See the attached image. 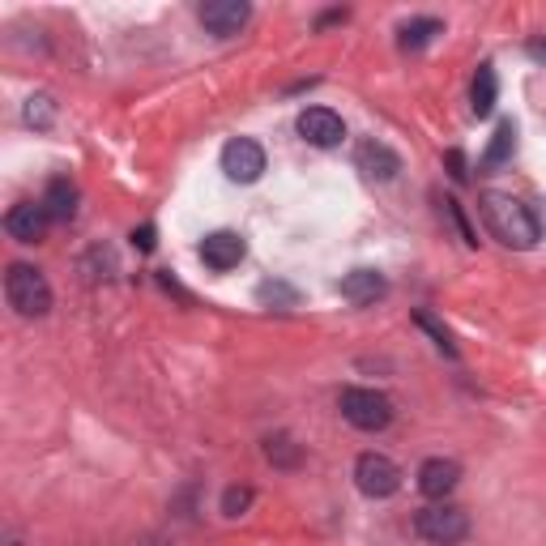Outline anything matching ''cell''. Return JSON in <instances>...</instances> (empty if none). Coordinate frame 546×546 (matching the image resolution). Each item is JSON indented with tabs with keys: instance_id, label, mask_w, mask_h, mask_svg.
Returning a JSON list of instances; mask_svg holds the SVG:
<instances>
[{
	"instance_id": "7a4b0ae2",
	"label": "cell",
	"mask_w": 546,
	"mask_h": 546,
	"mask_svg": "<svg viewBox=\"0 0 546 546\" xmlns=\"http://www.w3.org/2000/svg\"><path fill=\"white\" fill-rule=\"evenodd\" d=\"M5 299L18 316H47L52 312V286L35 265H9L5 273Z\"/></svg>"
},
{
	"instance_id": "ffe728a7",
	"label": "cell",
	"mask_w": 546,
	"mask_h": 546,
	"mask_svg": "<svg viewBox=\"0 0 546 546\" xmlns=\"http://www.w3.org/2000/svg\"><path fill=\"white\" fill-rule=\"evenodd\" d=\"M52 120H56V107H52V99H30L26 103V124H35V128H52Z\"/></svg>"
},
{
	"instance_id": "4fadbf2b",
	"label": "cell",
	"mask_w": 546,
	"mask_h": 546,
	"mask_svg": "<svg viewBox=\"0 0 546 546\" xmlns=\"http://www.w3.org/2000/svg\"><path fill=\"white\" fill-rule=\"evenodd\" d=\"M337 291H342L346 303H355V308H372L376 299L389 295V282H384V273L376 269H350L342 282H337Z\"/></svg>"
},
{
	"instance_id": "9c48e42d",
	"label": "cell",
	"mask_w": 546,
	"mask_h": 546,
	"mask_svg": "<svg viewBox=\"0 0 546 546\" xmlns=\"http://www.w3.org/2000/svg\"><path fill=\"white\" fill-rule=\"evenodd\" d=\"M355 167L367 175V180H380V184H389V180H397V171H401V158H397V150H389V146H384V141L367 137V141H359V150H355Z\"/></svg>"
},
{
	"instance_id": "ac0fdd59",
	"label": "cell",
	"mask_w": 546,
	"mask_h": 546,
	"mask_svg": "<svg viewBox=\"0 0 546 546\" xmlns=\"http://www.w3.org/2000/svg\"><path fill=\"white\" fill-rule=\"evenodd\" d=\"M265 457L278 465V470H299L303 448H299L291 436H269V440H265Z\"/></svg>"
},
{
	"instance_id": "8992f818",
	"label": "cell",
	"mask_w": 546,
	"mask_h": 546,
	"mask_svg": "<svg viewBox=\"0 0 546 546\" xmlns=\"http://www.w3.org/2000/svg\"><path fill=\"white\" fill-rule=\"evenodd\" d=\"M295 128H299V137L316 150H333V146H342V137H346V124L333 107H303Z\"/></svg>"
},
{
	"instance_id": "5bb4252c",
	"label": "cell",
	"mask_w": 546,
	"mask_h": 546,
	"mask_svg": "<svg viewBox=\"0 0 546 546\" xmlns=\"http://www.w3.org/2000/svg\"><path fill=\"white\" fill-rule=\"evenodd\" d=\"M495 103H500V77H495L491 64H478V73H474V86H470V107H474V116L478 120H487Z\"/></svg>"
},
{
	"instance_id": "5b68a950",
	"label": "cell",
	"mask_w": 546,
	"mask_h": 546,
	"mask_svg": "<svg viewBox=\"0 0 546 546\" xmlns=\"http://www.w3.org/2000/svg\"><path fill=\"white\" fill-rule=\"evenodd\" d=\"M355 487L367 500H389V495L401 491V470L384 453H363L355 461Z\"/></svg>"
},
{
	"instance_id": "8fae6325",
	"label": "cell",
	"mask_w": 546,
	"mask_h": 546,
	"mask_svg": "<svg viewBox=\"0 0 546 546\" xmlns=\"http://www.w3.org/2000/svg\"><path fill=\"white\" fill-rule=\"evenodd\" d=\"M47 227H52V218H47V210L35 201H22L5 214V231H9V239H18V244H39Z\"/></svg>"
},
{
	"instance_id": "d4e9b609",
	"label": "cell",
	"mask_w": 546,
	"mask_h": 546,
	"mask_svg": "<svg viewBox=\"0 0 546 546\" xmlns=\"http://www.w3.org/2000/svg\"><path fill=\"white\" fill-rule=\"evenodd\" d=\"M448 167H453V175H457V180H465V158L453 150V154H448Z\"/></svg>"
},
{
	"instance_id": "ba28073f",
	"label": "cell",
	"mask_w": 546,
	"mask_h": 546,
	"mask_svg": "<svg viewBox=\"0 0 546 546\" xmlns=\"http://www.w3.org/2000/svg\"><path fill=\"white\" fill-rule=\"evenodd\" d=\"M197 18H201V26L210 30V35L231 39V35H239V30L252 22V5H244V0H210V5L197 9Z\"/></svg>"
},
{
	"instance_id": "30bf717a",
	"label": "cell",
	"mask_w": 546,
	"mask_h": 546,
	"mask_svg": "<svg viewBox=\"0 0 546 546\" xmlns=\"http://www.w3.org/2000/svg\"><path fill=\"white\" fill-rule=\"evenodd\" d=\"M457 483H461V465H457V461H448V457H431V461L419 465V491L427 495V500L444 504L448 495L457 491Z\"/></svg>"
},
{
	"instance_id": "9a60e30c",
	"label": "cell",
	"mask_w": 546,
	"mask_h": 546,
	"mask_svg": "<svg viewBox=\"0 0 546 546\" xmlns=\"http://www.w3.org/2000/svg\"><path fill=\"white\" fill-rule=\"evenodd\" d=\"M43 210H47V218L52 222H69L73 214H77V188L64 180V175H56L52 184H47V192H43Z\"/></svg>"
},
{
	"instance_id": "6da1fadb",
	"label": "cell",
	"mask_w": 546,
	"mask_h": 546,
	"mask_svg": "<svg viewBox=\"0 0 546 546\" xmlns=\"http://www.w3.org/2000/svg\"><path fill=\"white\" fill-rule=\"evenodd\" d=\"M478 214H483L487 231L500 239L504 248H517V252H529L542 239V227L534 210H529L525 201L508 197V192H483V201H478Z\"/></svg>"
},
{
	"instance_id": "277c9868",
	"label": "cell",
	"mask_w": 546,
	"mask_h": 546,
	"mask_svg": "<svg viewBox=\"0 0 546 546\" xmlns=\"http://www.w3.org/2000/svg\"><path fill=\"white\" fill-rule=\"evenodd\" d=\"M337 406H342V419L359 431H384L393 423V401L376 389H342Z\"/></svg>"
},
{
	"instance_id": "e0dca14e",
	"label": "cell",
	"mask_w": 546,
	"mask_h": 546,
	"mask_svg": "<svg viewBox=\"0 0 546 546\" xmlns=\"http://www.w3.org/2000/svg\"><path fill=\"white\" fill-rule=\"evenodd\" d=\"M512 150H517V124H512V120H500V128H495L491 146H487V154H483V167H487V171L504 167L508 158H512Z\"/></svg>"
},
{
	"instance_id": "484cf974",
	"label": "cell",
	"mask_w": 546,
	"mask_h": 546,
	"mask_svg": "<svg viewBox=\"0 0 546 546\" xmlns=\"http://www.w3.org/2000/svg\"><path fill=\"white\" fill-rule=\"evenodd\" d=\"M529 56H538V60H546V43H534V47H529Z\"/></svg>"
},
{
	"instance_id": "44dd1931",
	"label": "cell",
	"mask_w": 546,
	"mask_h": 546,
	"mask_svg": "<svg viewBox=\"0 0 546 546\" xmlns=\"http://www.w3.org/2000/svg\"><path fill=\"white\" fill-rule=\"evenodd\" d=\"M256 295H261V303H286V308H295L299 303V295L286 282H261V291Z\"/></svg>"
},
{
	"instance_id": "603a6c76",
	"label": "cell",
	"mask_w": 546,
	"mask_h": 546,
	"mask_svg": "<svg viewBox=\"0 0 546 546\" xmlns=\"http://www.w3.org/2000/svg\"><path fill=\"white\" fill-rule=\"evenodd\" d=\"M444 214H448V218H453V227H457V235H461V244H470V248H474V244H478V235L470 231V222H465V214H461V205H457L453 197H448V201H444Z\"/></svg>"
},
{
	"instance_id": "cb8c5ba5",
	"label": "cell",
	"mask_w": 546,
	"mask_h": 546,
	"mask_svg": "<svg viewBox=\"0 0 546 546\" xmlns=\"http://www.w3.org/2000/svg\"><path fill=\"white\" fill-rule=\"evenodd\" d=\"M133 248H141V252H154V227H141V231H133Z\"/></svg>"
},
{
	"instance_id": "2e32d148",
	"label": "cell",
	"mask_w": 546,
	"mask_h": 546,
	"mask_svg": "<svg viewBox=\"0 0 546 546\" xmlns=\"http://www.w3.org/2000/svg\"><path fill=\"white\" fill-rule=\"evenodd\" d=\"M436 35H444L440 18H410V22H401V30H397V47H401V52H423Z\"/></svg>"
},
{
	"instance_id": "52a82bcc",
	"label": "cell",
	"mask_w": 546,
	"mask_h": 546,
	"mask_svg": "<svg viewBox=\"0 0 546 546\" xmlns=\"http://www.w3.org/2000/svg\"><path fill=\"white\" fill-rule=\"evenodd\" d=\"M222 171L235 184H256L265 175V150L252 137H235L222 146Z\"/></svg>"
},
{
	"instance_id": "3957f363",
	"label": "cell",
	"mask_w": 546,
	"mask_h": 546,
	"mask_svg": "<svg viewBox=\"0 0 546 546\" xmlns=\"http://www.w3.org/2000/svg\"><path fill=\"white\" fill-rule=\"evenodd\" d=\"M414 534L431 546H453L470 534V517L457 504H431L414 512Z\"/></svg>"
},
{
	"instance_id": "d6986e66",
	"label": "cell",
	"mask_w": 546,
	"mask_h": 546,
	"mask_svg": "<svg viewBox=\"0 0 546 546\" xmlns=\"http://www.w3.org/2000/svg\"><path fill=\"white\" fill-rule=\"evenodd\" d=\"M414 325H419V329H427L431 337H436V346L444 350L448 359H457V346H453V337H448V329H444V325H440V320L431 316V312H414Z\"/></svg>"
},
{
	"instance_id": "7c38bea8",
	"label": "cell",
	"mask_w": 546,
	"mask_h": 546,
	"mask_svg": "<svg viewBox=\"0 0 546 546\" xmlns=\"http://www.w3.org/2000/svg\"><path fill=\"white\" fill-rule=\"evenodd\" d=\"M244 252H248V244L235 231H210V235L201 239V261L210 265L214 273L235 269L239 261H244Z\"/></svg>"
},
{
	"instance_id": "7402d4cb",
	"label": "cell",
	"mask_w": 546,
	"mask_h": 546,
	"mask_svg": "<svg viewBox=\"0 0 546 546\" xmlns=\"http://www.w3.org/2000/svg\"><path fill=\"white\" fill-rule=\"evenodd\" d=\"M248 504H252V487H227V495H222V512H227V517L248 512Z\"/></svg>"
}]
</instances>
